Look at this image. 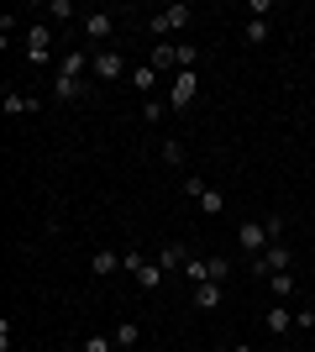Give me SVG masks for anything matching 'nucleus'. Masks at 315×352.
<instances>
[{
    "mask_svg": "<svg viewBox=\"0 0 315 352\" xmlns=\"http://www.w3.org/2000/svg\"><path fill=\"white\" fill-rule=\"evenodd\" d=\"M43 100H32V95H21V89H5V100H0V111L5 116H27V111H37Z\"/></svg>",
    "mask_w": 315,
    "mask_h": 352,
    "instance_id": "16",
    "label": "nucleus"
},
{
    "mask_svg": "<svg viewBox=\"0 0 315 352\" xmlns=\"http://www.w3.org/2000/svg\"><path fill=\"white\" fill-rule=\"evenodd\" d=\"M148 69H174L179 74V43H152V53H148Z\"/></svg>",
    "mask_w": 315,
    "mask_h": 352,
    "instance_id": "11",
    "label": "nucleus"
},
{
    "mask_svg": "<svg viewBox=\"0 0 315 352\" xmlns=\"http://www.w3.org/2000/svg\"><path fill=\"white\" fill-rule=\"evenodd\" d=\"M90 79H95V85H121V79H132V63H126V53H121V47H95Z\"/></svg>",
    "mask_w": 315,
    "mask_h": 352,
    "instance_id": "1",
    "label": "nucleus"
},
{
    "mask_svg": "<svg viewBox=\"0 0 315 352\" xmlns=\"http://www.w3.org/2000/svg\"><path fill=\"white\" fill-rule=\"evenodd\" d=\"M253 279H273V274H284V268H294V248L289 242H268V252L263 258H253Z\"/></svg>",
    "mask_w": 315,
    "mask_h": 352,
    "instance_id": "4",
    "label": "nucleus"
},
{
    "mask_svg": "<svg viewBox=\"0 0 315 352\" xmlns=\"http://www.w3.org/2000/svg\"><path fill=\"white\" fill-rule=\"evenodd\" d=\"M132 89H137V95H152V89H158V69H148V63H132Z\"/></svg>",
    "mask_w": 315,
    "mask_h": 352,
    "instance_id": "18",
    "label": "nucleus"
},
{
    "mask_svg": "<svg viewBox=\"0 0 315 352\" xmlns=\"http://www.w3.org/2000/svg\"><path fill=\"white\" fill-rule=\"evenodd\" d=\"M137 337H142V326L137 321H121L116 331H110V342H116V352H126V347H137Z\"/></svg>",
    "mask_w": 315,
    "mask_h": 352,
    "instance_id": "21",
    "label": "nucleus"
},
{
    "mask_svg": "<svg viewBox=\"0 0 315 352\" xmlns=\"http://www.w3.org/2000/svg\"><path fill=\"white\" fill-rule=\"evenodd\" d=\"M189 258H195V252L184 248V242H163V248H158V268H163V274H168V268H179V274H184Z\"/></svg>",
    "mask_w": 315,
    "mask_h": 352,
    "instance_id": "12",
    "label": "nucleus"
},
{
    "mask_svg": "<svg viewBox=\"0 0 315 352\" xmlns=\"http://www.w3.org/2000/svg\"><path fill=\"white\" fill-rule=\"evenodd\" d=\"M90 53H79V47H74V53H63V58H58V74H69V79H90Z\"/></svg>",
    "mask_w": 315,
    "mask_h": 352,
    "instance_id": "13",
    "label": "nucleus"
},
{
    "mask_svg": "<svg viewBox=\"0 0 315 352\" xmlns=\"http://www.w3.org/2000/svg\"><path fill=\"white\" fill-rule=\"evenodd\" d=\"M90 268H95V279H105V274H116V268H121V252L100 248V252H95V258H90Z\"/></svg>",
    "mask_w": 315,
    "mask_h": 352,
    "instance_id": "20",
    "label": "nucleus"
},
{
    "mask_svg": "<svg viewBox=\"0 0 315 352\" xmlns=\"http://www.w3.org/2000/svg\"><path fill=\"white\" fill-rule=\"evenodd\" d=\"M47 58H53V21H32L27 27V63L43 69Z\"/></svg>",
    "mask_w": 315,
    "mask_h": 352,
    "instance_id": "8",
    "label": "nucleus"
},
{
    "mask_svg": "<svg viewBox=\"0 0 315 352\" xmlns=\"http://www.w3.org/2000/svg\"><path fill=\"white\" fill-rule=\"evenodd\" d=\"M195 58H200V47L195 43H179V69H195Z\"/></svg>",
    "mask_w": 315,
    "mask_h": 352,
    "instance_id": "28",
    "label": "nucleus"
},
{
    "mask_svg": "<svg viewBox=\"0 0 315 352\" xmlns=\"http://www.w3.org/2000/svg\"><path fill=\"white\" fill-rule=\"evenodd\" d=\"M205 190H210V179H200V174H189V179H184V195H189L195 206H200V195H205Z\"/></svg>",
    "mask_w": 315,
    "mask_h": 352,
    "instance_id": "26",
    "label": "nucleus"
},
{
    "mask_svg": "<svg viewBox=\"0 0 315 352\" xmlns=\"http://www.w3.org/2000/svg\"><path fill=\"white\" fill-rule=\"evenodd\" d=\"M110 32H116V16L110 11H90L84 16V37H90V43H110Z\"/></svg>",
    "mask_w": 315,
    "mask_h": 352,
    "instance_id": "10",
    "label": "nucleus"
},
{
    "mask_svg": "<svg viewBox=\"0 0 315 352\" xmlns=\"http://www.w3.org/2000/svg\"><path fill=\"white\" fill-rule=\"evenodd\" d=\"M47 16H53V27H58V21H69V16H74V0H53V6H47Z\"/></svg>",
    "mask_w": 315,
    "mask_h": 352,
    "instance_id": "27",
    "label": "nucleus"
},
{
    "mask_svg": "<svg viewBox=\"0 0 315 352\" xmlns=\"http://www.w3.org/2000/svg\"><path fill=\"white\" fill-rule=\"evenodd\" d=\"M158 158H163L168 168H184V158H189V153H184V142H163V147H158Z\"/></svg>",
    "mask_w": 315,
    "mask_h": 352,
    "instance_id": "23",
    "label": "nucleus"
},
{
    "mask_svg": "<svg viewBox=\"0 0 315 352\" xmlns=\"http://www.w3.org/2000/svg\"><path fill=\"white\" fill-rule=\"evenodd\" d=\"M95 89V79H69V74H53V95L58 100H84Z\"/></svg>",
    "mask_w": 315,
    "mask_h": 352,
    "instance_id": "9",
    "label": "nucleus"
},
{
    "mask_svg": "<svg viewBox=\"0 0 315 352\" xmlns=\"http://www.w3.org/2000/svg\"><path fill=\"white\" fill-rule=\"evenodd\" d=\"M221 294H226V284H195L189 305H195V310H215V305H221Z\"/></svg>",
    "mask_w": 315,
    "mask_h": 352,
    "instance_id": "15",
    "label": "nucleus"
},
{
    "mask_svg": "<svg viewBox=\"0 0 315 352\" xmlns=\"http://www.w3.org/2000/svg\"><path fill=\"white\" fill-rule=\"evenodd\" d=\"M294 331H315V310H294Z\"/></svg>",
    "mask_w": 315,
    "mask_h": 352,
    "instance_id": "29",
    "label": "nucleus"
},
{
    "mask_svg": "<svg viewBox=\"0 0 315 352\" xmlns=\"http://www.w3.org/2000/svg\"><path fill=\"white\" fill-rule=\"evenodd\" d=\"M189 21H195V11L179 0V6H163L158 16H148V32H152V43H174V32H184Z\"/></svg>",
    "mask_w": 315,
    "mask_h": 352,
    "instance_id": "2",
    "label": "nucleus"
},
{
    "mask_svg": "<svg viewBox=\"0 0 315 352\" xmlns=\"http://www.w3.org/2000/svg\"><path fill=\"white\" fill-rule=\"evenodd\" d=\"M268 221H242L237 226V248L247 252V263H253V258H263V252H268Z\"/></svg>",
    "mask_w": 315,
    "mask_h": 352,
    "instance_id": "7",
    "label": "nucleus"
},
{
    "mask_svg": "<svg viewBox=\"0 0 315 352\" xmlns=\"http://www.w3.org/2000/svg\"><path fill=\"white\" fill-rule=\"evenodd\" d=\"M273 352H294V347H273Z\"/></svg>",
    "mask_w": 315,
    "mask_h": 352,
    "instance_id": "32",
    "label": "nucleus"
},
{
    "mask_svg": "<svg viewBox=\"0 0 315 352\" xmlns=\"http://www.w3.org/2000/svg\"><path fill=\"white\" fill-rule=\"evenodd\" d=\"M263 326H268L273 337H289V331H294V310H284V305L263 310Z\"/></svg>",
    "mask_w": 315,
    "mask_h": 352,
    "instance_id": "14",
    "label": "nucleus"
},
{
    "mask_svg": "<svg viewBox=\"0 0 315 352\" xmlns=\"http://www.w3.org/2000/svg\"><path fill=\"white\" fill-rule=\"evenodd\" d=\"M268 289H273V300L284 305V300H294V289H300V279H294V274H289V268H284V274H273V279H268Z\"/></svg>",
    "mask_w": 315,
    "mask_h": 352,
    "instance_id": "17",
    "label": "nucleus"
},
{
    "mask_svg": "<svg viewBox=\"0 0 315 352\" xmlns=\"http://www.w3.org/2000/svg\"><path fill=\"white\" fill-rule=\"evenodd\" d=\"M242 37H247V43L253 47H263L273 37V21H263V16H253V21H247V27H242Z\"/></svg>",
    "mask_w": 315,
    "mask_h": 352,
    "instance_id": "19",
    "label": "nucleus"
},
{
    "mask_svg": "<svg viewBox=\"0 0 315 352\" xmlns=\"http://www.w3.org/2000/svg\"><path fill=\"white\" fill-rule=\"evenodd\" d=\"M163 116H168V100H142V121H148V126H158Z\"/></svg>",
    "mask_w": 315,
    "mask_h": 352,
    "instance_id": "24",
    "label": "nucleus"
},
{
    "mask_svg": "<svg viewBox=\"0 0 315 352\" xmlns=\"http://www.w3.org/2000/svg\"><path fill=\"white\" fill-rule=\"evenodd\" d=\"M247 11H253V16H263V21H268V16H273V0H247Z\"/></svg>",
    "mask_w": 315,
    "mask_h": 352,
    "instance_id": "30",
    "label": "nucleus"
},
{
    "mask_svg": "<svg viewBox=\"0 0 315 352\" xmlns=\"http://www.w3.org/2000/svg\"><path fill=\"white\" fill-rule=\"evenodd\" d=\"M121 268H126V274H132V279L142 284L148 294L163 289V268H158V258H142V252H121Z\"/></svg>",
    "mask_w": 315,
    "mask_h": 352,
    "instance_id": "3",
    "label": "nucleus"
},
{
    "mask_svg": "<svg viewBox=\"0 0 315 352\" xmlns=\"http://www.w3.org/2000/svg\"><path fill=\"white\" fill-rule=\"evenodd\" d=\"M200 210H205V216H221V210H226V190H215V184H210V190L200 195Z\"/></svg>",
    "mask_w": 315,
    "mask_h": 352,
    "instance_id": "22",
    "label": "nucleus"
},
{
    "mask_svg": "<svg viewBox=\"0 0 315 352\" xmlns=\"http://www.w3.org/2000/svg\"><path fill=\"white\" fill-rule=\"evenodd\" d=\"M226 352H253V347H247V342H237V347H226Z\"/></svg>",
    "mask_w": 315,
    "mask_h": 352,
    "instance_id": "31",
    "label": "nucleus"
},
{
    "mask_svg": "<svg viewBox=\"0 0 315 352\" xmlns=\"http://www.w3.org/2000/svg\"><path fill=\"white\" fill-rule=\"evenodd\" d=\"M79 352H116V342L95 331V337H84V342H79Z\"/></svg>",
    "mask_w": 315,
    "mask_h": 352,
    "instance_id": "25",
    "label": "nucleus"
},
{
    "mask_svg": "<svg viewBox=\"0 0 315 352\" xmlns=\"http://www.w3.org/2000/svg\"><path fill=\"white\" fill-rule=\"evenodd\" d=\"M195 100H200V74L179 69V74H174V85H168V111H189Z\"/></svg>",
    "mask_w": 315,
    "mask_h": 352,
    "instance_id": "5",
    "label": "nucleus"
},
{
    "mask_svg": "<svg viewBox=\"0 0 315 352\" xmlns=\"http://www.w3.org/2000/svg\"><path fill=\"white\" fill-rule=\"evenodd\" d=\"M226 274H231L226 258H189L184 263V279L189 284H226Z\"/></svg>",
    "mask_w": 315,
    "mask_h": 352,
    "instance_id": "6",
    "label": "nucleus"
}]
</instances>
